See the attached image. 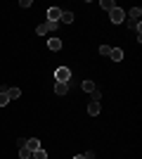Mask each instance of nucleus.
Instances as JSON below:
<instances>
[{"label": "nucleus", "mask_w": 142, "mask_h": 159, "mask_svg": "<svg viewBox=\"0 0 142 159\" xmlns=\"http://www.w3.org/2000/svg\"><path fill=\"white\" fill-rule=\"evenodd\" d=\"M54 79H57V83H69V81H71V69L59 66V69L54 71Z\"/></svg>", "instance_id": "nucleus-1"}, {"label": "nucleus", "mask_w": 142, "mask_h": 159, "mask_svg": "<svg viewBox=\"0 0 142 159\" xmlns=\"http://www.w3.org/2000/svg\"><path fill=\"white\" fill-rule=\"evenodd\" d=\"M109 19L114 21V24H121V21L126 19V12H123L121 7H114V10H111V12H109Z\"/></svg>", "instance_id": "nucleus-2"}, {"label": "nucleus", "mask_w": 142, "mask_h": 159, "mask_svg": "<svg viewBox=\"0 0 142 159\" xmlns=\"http://www.w3.org/2000/svg\"><path fill=\"white\" fill-rule=\"evenodd\" d=\"M59 17H62V7H50V10H47V21L59 24Z\"/></svg>", "instance_id": "nucleus-3"}, {"label": "nucleus", "mask_w": 142, "mask_h": 159, "mask_svg": "<svg viewBox=\"0 0 142 159\" xmlns=\"http://www.w3.org/2000/svg\"><path fill=\"white\" fill-rule=\"evenodd\" d=\"M26 150H28L31 154H33L36 150H41V140H38V138H28V140H26Z\"/></svg>", "instance_id": "nucleus-4"}, {"label": "nucleus", "mask_w": 142, "mask_h": 159, "mask_svg": "<svg viewBox=\"0 0 142 159\" xmlns=\"http://www.w3.org/2000/svg\"><path fill=\"white\" fill-rule=\"evenodd\" d=\"M140 14H142V7H133V10H130V26H133V24H137V21H140Z\"/></svg>", "instance_id": "nucleus-5"}, {"label": "nucleus", "mask_w": 142, "mask_h": 159, "mask_svg": "<svg viewBox=\"0 0 142 159\" xmlns=\"http://www.w3.org/2000/svg\"><path fill=\"white\" fill-rule=\"evenodd\" d=\"M71 21H74V12H69V10H62L59 24H71Z\"/></svg>", "instance_id": "nucleus-6"}, {"label": "nucleus", "mask_w": 142, "mask_h": 159, "mask_svg": "<svg viewBox=\"0 0 142 159\" xmlns=\"http://www.w3.org/2000/svg\"><path fill=\"white\" fill-rule=\"evenodd\" d=\"M47 48L57 52V50H62V40H59V38H50V40H47Z\"/></svg>", "instance_id": "nucleus-7"}, {"label": "nucleus", "mask_w": 142, "mask_h": 159, "mask_svg": "<svg viewBox=\"0 0 142 159\" xmlns=\"http://www.w3.org/2000/svg\"><path fill=\"white\" fill-rule=\"evenodd\" d=\"M54 93L57 95H67L69 93V83H54Z\"/></svg>", "instance_id": "nucleus-8"}, {"label": "nucleus", "mask_w": 142, "mask_h": 159, "mask_svg": "<svg viewBox=\"0 0 142 159\" xmlns=\"http://www.w3.org/2000/svg\"><path fill=\"white\" fill-rule=\"evenodd\" d=\"M100 7H102V10H107V12H111V10L116 7V2H114V0H100Z\"/></svg>", "instance_id": "nucleus-9"}, {"label": "nucleus", "mask_w": 142, "mask_h": 159, "mask_svg": "<svg viewBox=\"0 0 142 159\" xmlns=\"http://www.w3.org/2000/svg\"><path fill=\"white\" fill-rule=\"evenodd\" d=\"M114 62H121L123 60V50H118V48H111V55H109Z\"/></svg>", "instance_id": "nucleus-10"}, {"label": "nucleus", "mask_w": 142, "mask_h": 159, "mask_svg": "<svg viewBox=\"0 0 142 159\" xmlns=\"http://www.w3.org/2000/svg\"><path fill=\"white\" fill-rule=\"evenodd\" d=\"M5 93H7V98H10V100H17V98H21V90H19V88H7Z\"/></svg>", "instance_id": "nucleus-11"}, {"label": "nucleus", "mask_w": 142, "mask_h": 159, "mask_svg": "<svg viewBox=\"0 0 142 159\" xmlns=\"http://www.w3.org/2000/svg\"><path fill=\"white\" fill-rule=\"evenodd\" d=\"M81 88H83V90H85V93H93V90H97V88H95V81H83V83H81Z\"/></svg>", "instance_id": "nucleus-12"}, {"label": "nucleus", "mask_w": 142, "mask_h": 159, "mask_svg": "<svg viewBox=\"0 0 142 159\" xmlns=\"http://www.w3.org/2000/svg\"><path fill=\"white\" fill-rule=\"evenodd\" d=\"M88 114L90 116H97V114H100V102H90L88 105Z\"/></svg>", "instance_id": "nucleus-13"}, {"label": "nucleus", "mask_w": 142, "mask_h": 159, "mask_svg": "<svg viewBox=\"0 0 142 159\" xmlns=\"http://www.w3.org/2000/svg\"><path fill=\"white\" fill-rule=\"evenodd\" d=\"M19 159H33V154H31V152L26 150V145H24V147H19Z\"/></svg>", "instance_id": "nucleus-14"}, {"label": "nucleus", "mask_w": 142, "mask_h": 159, "mask_svg": "<svg viewBox=\"0 0 142 159\" xmlns=\"http://www.w3.org/2000/svg\"><path fill=\"white\" fill-rule=\"evenodd\" d=\"M5 105H10V98H7L5 90H0V107H5Z\"/></svg>", "instance_id": "nucleus-15"}, {"label": "nucleus", "mask_w": 142, "mask_h": 159, "mask_svg": "<svg viewBox=\"0 0 142 159\" xmlns=\"http://www.w3.org/2000/svg\"><path fill=\"white\" fill-rule=\"evenodd\" d=\"M33 159H47V152L41 147V150H36V152H33Z\"/></svg>", "instance_id": "nucleus-16"}, {"label": "nucleus", "mask_w": 142, "mask_h": 159, "mask_svg": "<svg viewBox=\"0 0 142 159\" xmlns=\"http://www.w3.org/2000/svg\"><path fill=\"white\" fill-rule=\"evenodd\" d=\"M100 55L102 57H109V55H111V48L109 45H100Z\"/></svg>", "instance_id": "nucleus-17"}, {"label": "nucleus", "mask_w": 142, "mask_h": 159, "mask_svg": "<svg viewBox=\"0 0 142 159\" xmlns=\"http://www.w3.org/2000/svg\"><path fill=\"white\" fill-rule=\"evenodd\" d=\"M36 33H38V36H45V33H47V26H45V24H41V26H36Z\"/></svg>", "instance_id": "nucleus-18"}, {"label": "nucleus", "mask_w": 142, "mask_h": 159, "mask_svg": "<svg viewBox=\"0 0 142 159\" xmlns=\"http://www.w3.org/2000/svg\"><path fill=\"white\" fill-rule=\"evenodd\" d=\"M90 98H93L90 102H100V98H102V95H100V90H93V93H90Z\"/></svg>", "instance_id": "nucleus-19"}, {"label": "nucleus", "mask_w": 142, "mask_h": 159, "mask_svg": "<svg viewBox=\"0 0 142 159\" xmlns=\"http://www.w3.org/2000/svg\"><path fill=\"white\" fill-rule=\"evenodd\" d=\"M31 5H33L31 0H21V2H19V7H24V10H26V7H31Z\"/></svg>", "instance_id": "nucleus-20"}, {"label": "nucleus", "mask_w": 142, "mask_h": 159, "mask_svg": "<svg viewBox=\"0 0 142 159\" xmlns=\"http://www.w3.org/2000/svg\"><path fill=\"white\" fill-rule=\"evenodd\" d=\"M83 157H85V159H95V152H93V150H88V152L83 154Z\"/></svg>", "instance_id": "nucleus-21"}, {"label": "nucleus", "mask_w": 142, "mask_h": 159, "mask_svg": "<svg viewBox=\"0 0 142 159\" xmlns=\"http://www.w3.org/2000/svg\"><path fill=\"white\" fill-rule=\"evenodd\" d=\"M74 159H85V157H83V154H76V157Z\"/></svg>", "instance_id": "nucleus-22"}]
</instances>
